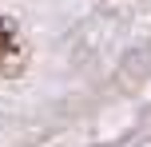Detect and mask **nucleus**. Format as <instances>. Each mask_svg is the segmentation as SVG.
<instances>
[{"mask_svg":"<svg viewBox=\"0 0 151 147\" xmlns=\"http://www.w3.org/2000/svg\"><path fill=\"white\" fill-rule=\"evenodd\" d=\"M20 52V40H16V24L8 20V16H0V64L8 60V56Z\"/></svg>","mask_w":151,"mask_h":147,"instance_id":"obj_1","label":"nucleus"}]
</instances>
